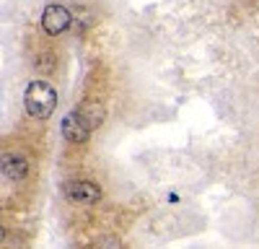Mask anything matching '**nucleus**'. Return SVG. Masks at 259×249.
Wrapping results in <instances>:
<instances>
[{"label":"nucleus","mask_w":259,"mask_h":249,"mask_svg":"<svg viewBox=\"0 0 259 249\" xmlns=\"http://www.w3.org/2000/svg\"><path fill=\"white\" fill-rule=\"evenodd\" d=\"M60 133H62L65 140L73 143V145H83V143H89V138H91V128H89V122L83 119L80 109H75V112H70V114L62 117Z\"/></svg>","instance_id":"obj_3"},{"label":"nucleus","mask_w":259,"mask_h":249,"mask_svg":"<svg viewBox=\"0 0 259 249\" xmlns=\"http://www.w3.org/2000/svg\"><path fill=\"white\" fill-rule=\"evenodd\" d=\"M24 107L34 119H50L57 107V91L50 80H31L24 91Z\"/></svg>","instance_id":"obj_1"},{"label":"nucleus","mask_w":259,"mask_h":249,"mask_svg":"<svg viewBox=\"0 0 259 249\" xmlns=\"http://www.w3.org/2000/svg\"><path fill=\"white\" fill-rule=\"evenodd\" d=\"M65 195L78 205H91V202L101 200V187L91 179H75V182H70L68 187H65Z\"/></svg>","instance_id":"obj_4"},{"label":"nucleus","mask_w":259,"mask_h":249,"mask_svg":"<svg viewBox=\"0 0 259 249\" xmlns=\"http://www.w3.org/2000/svg\"><path fill=\"white\" fill-rule=\"evenodd\" d=\"M80 114H83V119H85V122H89V128H91V130H94V128H99L101 119H104V109L99 107V104H89V109L80 112Z\"/></svg>","instance_id":"obj_6"},{"label":"nucleus","mask_w":259,"mask_h":249,"mask_svg":"<svg viewBox=\"0 0 259 249\" xmlns=\"http://www.w3.org/2000/svg\"><path fill=\"white\" fill-rule=\"evenodd\" d=\"M0 172L13 182H21L29 177V161L21 153H3L0 156Z\"/></svg>","instance_id":"obj_5"},{"label":"nucleus","mask_w":259,"mask_h":249,"mask_svg":"<svg viewBox=\"0 0 259 249\" xmlns=\"http://www.w3.org/2000/svg\"><path fill=\"white\" fill-rule=\"evenodd\" d=\"M70 24H73V13L60 3H50L41 11V29L50 36H60L62 31L70 29Z\"/></svg>","instance_id":"obj_2"},{"label":"nucleus","mask_w":259,"mask_h":249,"mask_svg":"<svg viewBox=\"0 0 259 249\" xmlns=\"http://www.w3.org/2000/svg\"><path fill=\"white\" fill-rule=\"evenodd\" d=\"M3 239H6V231H3V226H0V244H3Z\"/></svg>","instance_id":"obj_7"}]
</instances>
